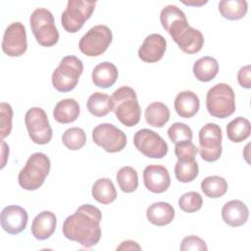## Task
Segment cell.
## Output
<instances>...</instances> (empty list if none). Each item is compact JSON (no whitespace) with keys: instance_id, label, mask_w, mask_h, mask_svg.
Here are the masks:
<instances>
[{"instance_id":"f35d334b","label":"cell","mask_w":251,"mask_h":251,"mask_svg":"<svg viewBox=\"0 0 251 251\" xmlns=\"http://www.w3.org/2000/svg\"><path fill=\"white\" fill-rule=\"evenodd\" d=\"M182 251H206L208 249L206 242L196 235H188L184 237L179 246Z\"/></svg>"},{"instance_id":"836d02e7","label":"cell","mask_w":251,"mask_h":251,"mask_svg":"<svg viewBox=\"0 0 251 251\" xmlns=\"http://www.w3.org/2000/svg\"><path fill=\"white\" fill-rule=\"evenodd\" d=\"M62 141L68 149L78 150L84 146L86 142V134L80 127H71L63 133Z\"/></svg>"},{"instance_id":"7402d4cb","label":"cell","mask_w":251,"mask_h":251,"mask_svg":"<svg viewBox=\"0 0 251 251\" xmlns=\"http://www.w3.org/2000/svg\"><path fill=\"white\" fill-rule=\"evenodd\" d=\"M146 217L151 224L157 226H167L175 218V209L167 202H156L147 208Z\"/></svg>"},{"instance_id":"ac0fdd59","label":"cell","mask_w":251,"mask_h":251,"mask_svg":"<svg viewBox=\"0 0 251 251\" xmlns=\"http://www.w3.org/2000/svg\"><path fill=\"white\" fill-rule=\"evenodd\" d=\"M249 217V211L242 201L230 200L222 208V218L226 224L237 227L244 225Z\"/></svg>"},{"instance_id":"30bf717a","label":"cell","mask_w":251,"mask_h":251,"mask_svg":"<svg viewBox=\"0 0 251 251\" xmlns=\"http://www.w3.org/2000/svg\"><path fill=\"white\" fill-rule=\"evenodd\" d=\"M25 123L30 139L36 144H47L52 139L53 131L45 111L32 107L25 113Z\"/></svg>"},{"instance_id":"7bdbcfd3","label":"cell","mask_w":251,"mask_h":251,"mask_svg":"<svg viewBox=\"0 0 251 251\" xmlns=\"http://www.w3.org/2000/svg\"><path fill=\"white\" fill-rule=\"evenodd\" d=\"M183 4H185V5H189V6H201V5H204V4H206L207 3V1H200V2H195V1H188V2H185V1H183L182 2Z\"/></svg>"},{"instance_id":"b9f144b4","label":"cell","mask_w":251,"mask_h":251,"mask_svg":"<svg viewBox=\"0 0 251 251\" xmlns=\"http://www.w3.org/2000/svg\"><path fill=\"white\" fill-rule=\"evenodd\" d=\"M1 146H2V163H1V169H3L6 165V161L9 155V146L5 143L3 139H1Z\"/></svg>"},{"instance_id":"83f0119b","label":"cell","mask_w":251,"mask_h":251,"mask_svg":"<svg viewBox=\"0 0 251 251\" xmlns=\"http://www.w3.org/2000/svg\"><path fill=\"white\" fill-rule=\"evenodd\" d=\"M248 10L245 0H222L219 3L220 14L227 20L236 21L242 19Z\"/></svg>"},{"instance_id":"2e32d148","label":"cell","mask_w":251,"mask_h":251,"mask_svg":"<svg viewBox=\"0 0 251 251\" xmlns=\"http://www.w3.org/2000/svg\"><path fill=\"white\" fill-rule=\"evenodd\" d=\"M162 26L174 38L189 25L185 14L176 5H168L164 7L160 14Z\"/></svg>"},{"instance_id":"3957f363","label":"cell","mask_w":251,"mask_h":251,"mask_svg":"<svg viewBox=\"0 0 251 251\" xmlns=\"http://www.w3.org/2000/svg\"><path fill=\"white\" fill-rule=\"evenodd\" d=\"M50 167L51 163L47 155L41 152L33 153L19 173V184L25 190L38 189L48 176Z\"/></svg>"},{"instance_id":"74e56055","label":"cell","mask_w":251,"mask_h":251,"mask_svg":"<svg viewBox=\"0 0 251 251\" xmlns=\"http://www.w3.org/2000/svg\"><path fill=\"white\" fill-rule=\"evenodd\" d=\"M198 148L191 141H183L176 144L175 154L178 161L188 162L195 160Z\"/></svg>"},{"instance_id":"5bb4252c","label":"cell","mask_w":251,"mask_h":251,"mask_svg":"<svg viewBox=\"0 0 251 251\" xmlns=\"http://www.w3.org/2000/svg\"><path fill=\"white\" fill-rule=\"evenodd\" d=\"M27 220V212L21 206L10 205L1 212V226L10 234L22 232L26 226Z\"/></svg>"},{"instance_id":"d6a6232c","label":"cell","mask_w":251,"mask_h":251,"mask_svg":"<svg viewBox=\"0 0 251 251\" xmlns=\"http://www.w3.org/2000/svg\"><path fill=\"white\" fill-rule=\"evenodd\" d=\"M198 165L195 160L188 162L178 161L175 166V175L178 181L186 183L194 180L198 176Z\"/></svg>"},{"instance_id":"e0dca14e","label":"cell","mask_w":251,"mask_h":251,"mask_svg":"<svg viewBox=\"0 0 251 251\" xmlns=\"http://www.w3.org/2000/svg\"><path fill=\"white\" fill-rule=\"evenodd\" d=\"M167 48V41L163 35L152 33L146 36L138 49V57L145 63H156L160 61Z\"/></svg>"},{"instance_id":"ba28073f","label":"cell","mask_w":251,"mask_h":251,"mask_svg":"<svg viewBox=\"0 0 251 251\" xmlns=\"http://www.w3.org/2000/svg\"><path fill=\"white\" fill-rule=\"evenodd\" d=\"M199 148L201 158L206 162H215L220 159L222 148V128L214 123H208L199 130Z\"/></svg>"},{"instance_id":"d4e9b609","label":"cell","mask_w":251,"mask_h":251,"mask_svg":"<svg viewBox=\"0 0 251 251\" xmlns=\"http://www.w3.org/2000/svg\"><path fill=\"white\" fill-rule=\"evenodd\" d=\"M219 64L217 60L210 56L198 59L193 65V74L199 81H211L218 75Z\"/></svg>"},{"instance_id":"9a60e30c","label":"cell","mask_w":251,"mask_h":251,"mask_svg":"<svg viewBox=\"0 0 251 251\" xmlns=\"http://www.w3.org/2000/svg\"><path fill=\"white\" fill-rule=\"evenodd\" d=\"M145 187L153 193L165 192L171 184V177L167 168L161 165H149L143 171Z\"/></svg>"},{"instance_id":"ffe728a7","label":"cell","mask_w":251,"mask_h":251,"mask_svg":"<svg viewBox=\"0 0 251 251\" xmlns=\"http://www.w3.org/2000/svg\"><path fill=\"white\" fill-rule=\"evenodd\" d=\"M56 225L57 218L54 213L50 211L40 212L32 221L31 233L36 239L45 240L54 233Z\"/></svg>"},{"instance_id":"d6986e66","label":"cell","mask_w":251,"mask_h":251,"mask_svg":"<svg viewBox=\"0 0 251 251\" xmlns=\"http://www.w3.org/2000/svg\"><path fill=\"white\" fill-rule=\"evenodd\" d=\"M181 51L187 54L199 52L204 44V37L200 30L188 25L184 30L173 38Z\"/></svg>"},{"instance_id":"cb8c5ba5","label":"cell","mask_w":251,"mask_h":251,"mask_svg":"<svg viewBox=\"0 0 251 251\" xmlns=\"http://www.w3.org/2000/svg\"><path fill=\"white\" fill-rule=\"evenodd\" d=\"M79 111L78 103L75 99L67 98L56 104L53 110V117L60 124H70L78 118Z\"/></svg>"},{"instance_id":"52a82bcc","label":"cell","mask_w":251,"mask_h":251,"mask_svg":"<svg viewBox=\"0 0 251 251\" xmlns=\"http://www.w3.org/2000/svg\"><path fill=\"white\" fill-rule=\"evenodd\" d=\"M95 1L69 0L67 7L61 16V23L66 31L75 33L78 31L87 21L94 9Z\"/></svg>"},{"instance_id":"8fae6325","label":"cell","mask_w":251,"mask_h":251,"mask_svg":"<svg viewBox=\"0 0 251 251\" xmlns=\"http://www.w3.org/2000/svg\"><path fill=\"white\" fill-rule=\"evenodd\" d=\"M92 139L96 145L102 147L109 153L120 152L126 145L125 132L108 123L100 124L93 128Z\"/></svg>"},{"instance_id":"44dd1931","label":"cell","mask_w":251,"mask_h":251,"mask_svg":"<svg viewBox=\"0 0 251 251\" xmlns=\"http://www.w3.org/2000/svg\"><path fill=\"white\" fill-rule=\"evenodd\" d=\"M175 110L176 114L184 119L193 117L199 110L200 101L198 96L190 91L185 90L179 92L175 99Z\"/></svg>"},{"instance_id":"9c48e42d","label":"cell","mask_w":251,"mask_h":251,"mask_svg":"<svg viewBox=\"0 0 251 251\" xmlns=\"http://www.w3.org/2000/svg\"><path fill=\"white\" fill-rule=\"evenodd\" d=\"M111 29L104 25L91 27L79 40L78 47L82 54L88 57L102 55L112 43Z\"/></svg>"},{"instance_id":"7a4b0ae2","label":"cell","mask_w":251,"mask_h":251,"mask_svg":"<svg viewBox=\"0 0 251 251\" xmlns=\"http://www.w3.org/2000/svg\"><path fill=\"white\" fill-rule=\"evenodd\" d=\"M112 111L117 119L126 126H136L140 121L141 109L136 92L129 86L118 88L111 96Z\"/></svg>"},{"instance_id":"ab89813d","label":"cell","mask_w":251,"mask_h":251,"mask_svg":"<svg viewBox=\"0 0 251 251\" xmlns=\"http://www.w3.org/2000/svg\"><path fill=\"white\" fill-rule=\"evenodd\" d=\"M237 80L241 87L249 89L251 87V67L250 65L240 68L237 74Z\"/></svg>"},{"instance_id":"4fadbf2b","label":"cell","mask_w":251,"mask_h":251,"mask_svg":"<svg viewBox=\"0 0 251 251\" xmlns=\"http://www.w3.org/2000/svg\"><path fill=\"white\" fill-rule=\"evenodd\" d=\"M27 49L26 31L25 25L20 22L12 23L4 31L2 50L10 57H20Z\"/></svg>"},{"instance_id":"4316f807","label":"cell","mask_w":251,"mask_h":251,"mask_svg":"<svg viewBox=\"0 0 251 251\" xmlns=\"http://www.w3.org/2000/svg\"><path fill=\"white\" fill-rule=\"evenodd\" d=\"M146 123L154 127L164 126L170 120V110L162 102H152L144 112Z\"/></svg>"},{"instance_id":"5b68a950","label":"cell","mask_w":251,"mask_h":251,"mask_svg":"<svg viewBox=\"0 0 251 251\" xmlns=\"http://www.w3.org/2000/svg\"><path fill=\"white\" fill-rule=\"evenodd\" d=\"M83 72V64L75 56H66L52 74V84L60 92L73 90Z\"/></svg>"},{"instance_id":"6da1fadb","label":"cell","mask_w":251,"mask_h":251,"mask_svg":"<svg viewBox=\"0 0 251 251\" xmlns=\"http://www.w3.org/2000/svg\"><path fill=\"white\" fill-rule=\"evenodd\" d=\"M101 219L102 214L97 207L89 204L81 205L65 220L62 227L63 234L83 247L95 246L101 237Z\"/></svg>"},{"instance_id":"8992f818","label":"cell","mask_w":251,"mask_h":251,"mask_svg":"<svg viewBox=\"0 0 251 251\" xmlns=\"http://www.w3.org/2000/svg\"><path fill=\"white\" fill-rule=\"evenodd\" d=\"M29 24L36 41L44 46L51 47L59 40V31L55 25L52 13L45 8L35 9L29 18Z\"/></svg>"},{"instance_id":"8d00e7d4","label":"cell","mask_w":251,"mask_h":251,"mask_svg":"<svg viewBox=\"0 0 251 251\" xmlns=\"http://www.w3.org/2000/svg\"><path fill=\"white\" fill-rule=\"evenodd\" d=\"M13 109L10 104L2 102L0 104V136L1 139L5 138L11 133L12 130Z\"/></svg>"},{"instance_id":"4dcf8cb0","label":"cell","mask_w":251,"mask_h":251,"mask_svg":"<svg viewBox=\"0 0 251 251\" xmlns=\"http://www.w3.org/2000/svg\"><path fill=\"white\" fill-rule=\"evenodd\" d=\"M201 189L203 193L210 198H219L227 191L226 180L219 176H210L201 181Z\"/></svg>"},{"instance_id":"484cf974","label":"cell","mask_w":251,"mask_h":251,"mask_svg":"<svg viewBox=\"0 0 251 251\" xmlns=\"http://www.w3.org/2000/svg\"><path fill=\"white\" fill-rule=\"evenodd\" d=\"M92 197L99 203L108 205L116 200L117 191L114 183L107 177L97 179L92 185Z\"/></svg>"},{"instance_id":"f546056e","label":"cell","mask_w":251,"mask_h":251,"mask_svg":"<svg viewBox=\"0 0 251 251\" xmlns=\"http://www.w3.org/2000/svg\"><path fill=\"white\" fill-rule=\"evenodd\" d=\"M250 122L243 117H237L233 119L226 126V135L232 142H242L250 135Z\"/></svg>"},{"instance_id":"f1b7e54d","label":"cell","mask_w":251,"mask_h":251,"mask_svg":"<svg viewBox=\"0 0 251 251\" xmlns=\"http://www.w3.org/2000/svg\"><path fill=\"white\" fill-rule=\"evenodd\" d=\"M87 110L95 117H104L112 111L111 97L102 92L92 93L86 103Z\"/></svg>"},{"instance_id":"60d3db41","label":"cell","mask_w":251,"mask_h":251,"mask_svg":"<svg viewBox=\"0 0 251 251\" xmlns=\"http://www.w3.org/2000/svg\"><path fill=\"white\" fill-rule=\"evenodd\" d=\"M141 247L139 244L133 240L123 241L118 247L117 250H140Z\"/></svg>"},{"instance_id":"603a6c76","label":"cell","mask_w":251,"mask_h":251,"mask_svg":"<svg viewBox=\"0 0 251 251\" xmlns=\"http://www.w3.org/2000/svg\"><path fill=\"white\" fill-rule=\"evenodd\" d=\"M118 70L113 63L103 62L98 64L92 71V81L100 88H109L117 80Z\"/></svg>"},{"instance_id":"1f68e13d","label":"cell","mask_w":251,"mask_h":251,"mask_svg":"<svg viewBox=\"0 0 251 251\" xmlns=\"http://www.w3.org/2000/svg\"><path fill=\"white\" fill-rule=\"evenodd\" d=\"M116 178L119 187L126 193H131L135 191L138 186L137 172L129 166L121 168L117 173Z\"/></svg>"},{"instance_id":"7c38bea8","label":"cell","mask_w":251,"mask_h":251,"mask_svg":"<svg viewBox=\"0 0 251 251\" xmlns=\"http://www.w3.org/2000/svg\"><path fill=\"white\" fill-rule=\"evenodd\" d=\"M135 148L144 156L152 159H161L168 153V144L155 131L142 128L135 132L133 136Z\"/></svg>"},{"instance_id":"277c9868","label":"cell","mask_w":251,"mask_h":251,"mask_svg":"<svg viewBox=\"0 0 251 251\" xmlns=\"http://www.w3.org/2000/svg\"><path fill=\"white\" fill-rule=\"evenodd\" d=\"M206 107L215 118L225 119L231 116L235 111L233 89L226 83H217L207 92Z\"/></svg>"},{"instance_id":"e575fe53","label":"cell","mask_w":251,"mask_h":251,"mask_svg":"<svg viewBox=\"0 0 251 251\" xmlns=\"http://www.w3.org/2000/svg\"><path fill=\"white\" fill-rule=\"evenodd\" d=\"M203 204L202 196L196 191H189L184 193L178 199L179 208L186 213H194L201 209Z\"/></svg>"},{"instance_id":"d590c367","label":"cell","mask_w":251,"mask_h":251,"mask_svg":"<svg viewBox=\"0 0 251 251\" xmlns=\"http://www.w3.org/2000/svg\"><path fill=\"white\" fill-rule=\"evenodd\" d=\"M168 135L172 142L177 144L183 141L192 140V130L191 128L182 123H175L168 129Z\"/></svg>"}]
</instances>
